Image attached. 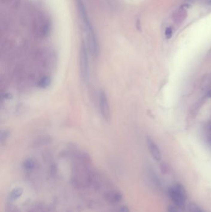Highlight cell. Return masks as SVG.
<instances>
[{"label":"cell","mask_w":211,"mask_h":212,"mask_svg":"<svg viewBox=\"0 0 211 212\" xmlns=\"http://www.w3.org/2000/svg\"><path fill=\"white\" fill-rule=\"evenodd\" d=\"M207 3H208L209 5H211V0H209Z\"/></svg>","instance_id":"17"},{"label":"cell","mask_w":211,"mask_h":212,"mask_svg":"<svg viewBox=\"0 0 211 212\" xmlns=\"http://www.w3.org/2000/svg\"><path fill=\"white\" fill-rule=\"evenodd\" d=\"M172 34H173V31L171 27H167L166 30V32H165V35H166V38L167 39H170L172 37Z\"/></svg>","instance_id":"12"},{"label":"cell","mask_w":211,"mask_h":212,"mask_svg":"<svg viewBox=\"0 0 211 212\" xmlns=\"http://www.w3.org/2000/svg\"><path fill=\"white\" fill-rule=\"evenodd\" d=\"M210 143H211V137H210Z\"/></svg>","instance_id":"19"},{"label":"cell","mask_w":211,"mask_h":212,"mask_svg":"<svg viewBox=\"0 0 211 212\" xmlns=\"http://www.w3.org/2000/svg\"><path fill=\"white\" fill-rule=\"evenodd\" d=\"M35 166V163L32 160H27L24 163V167L26 170H32Z\"/></svg>","instance_id":"11"},{"label":"cell","mask_w":211,"mask_h":212,"mask_svg":"<svg viewBox=\"0 0 211 212\" xmlns=\"http://www.w3.org/2000/svg\"><path fill=\"white\" fill-rule=\"evenodd\" d=\"M140 21L139 19H137V22H136V27H137V29H138V30H140L141 29V24H140Z\"/></svg>","instance_id":"15"},{"label":"cell","mask_w":211,"mask_h":212,"mask_svg":"<svg viewBox=\"0 0 211 212\" xmlns=\"http://www.w3.org/2000/svg\"><path fill=\"white\" fill-rule=\"evenodd\" d=\"M188 212H205L203 209L195 203L191 202L188 205Z\"/></svg>","instance_id":"9"},{"label":"cell","mask_w":211,"mask_h":212,"mask_svg":"<svg viewBox=\"0 0 211 212\" xmlns=\"http://www.w3.org/2000/svg\"><path fill=\"white\" fill-rule=\"evenodd\" d=\"M118 212H130V210L126 206H122L119 208Z\"/></svg>","instance_id":"14"},{"label":"cell","mask_w":211,"mask_h":212,"mask_svg":"<svg viewBox=\"0 0 211 212\" xmlns=\"http://www.w3.org/2000/svg\"><path fill=\"white\" fill-rule=\"evenodd\" d=\"M209 130L211 131V125L209 127Z\"/></svg>","instance_id":"18"},{"label":"cell","mask_w":211,"mask_h":212,"mask_svg":"<svg viewBox=\"0 0 211 212\" xmlns=\"http://www.w3.org/2000/svg\"><path fill=\"white\" fill-rule=\"evenodd\" d=\"M169 193L171 200L178 208H184L187 196L186 190L181 184H176L171 187L169 189Z\"/></svg>","instance_id":"2"},{"label":"cell","mask_w":211,"mask_h":212,"mask_svg":"<svg viewBox=\"0 0 211 212\" xmlns=\"http://www.w3.org/2000/svg\"><path fill=\"white\" fill-rule=\"evenodd\" d=\"M207 95H208V96H209V97H211V91H210L209 92Z\"/></svg>","instance_id":"16"},{"label":"cell","mask_w":211,"mask_h":212,"mask_svg":"<svg viewBox=\"0 0 211 212\" xmlns=\"http://www.w3.org/2000/svg\"><path fill=\"white\" fill-rule=\"evenodd\" d=\"M22 193L23 189L22 188H16L11 191L10 193V197L13 200L17 199L22 196Z\"/></svg>","instance_id":"10"},{"label":"cell","mask_w":211,"mask_h":212,"mask_svg":"<svg viewBox=\"0 0 211 212\" xmlns=\"http://www.w3.org/2000/svg\"><path fill=\"white\" fill-rule=\"evenodd\" d=\"M122 195L120 192L116 190H110L106 192L104 195L105 200L109 204H116L122 199Z\"/></svg>","instance_id":"5"},{"label":"cell","mask_w":211,"mask_h":212,"mask_svg":"<svg viewBox=\"0 0 211 212\" xmlns=\"http://www.w3.org/2000/svg\"><path fill=\"white\" fill-rule=\"evenodd\" d=\"M80 73L82 80L85 82H88L89 78L88 49L84 41L81 43L80 50Z\"/></svg>","instance_id":"3"},{"label":"cell","mask_w":211,"mask_h":212,"mask_svg":"<svg viewBox=\"0 0 211 212\" xmlns=\"http://www.w3.org/2000/svg\"><path fill=\"white\" fill-rule=\"evenodd\" d=\"M51 82V79L49 76H46L42 78L38 82V86L40 88H47Z\"/></svg>","instance_id":"7"},{"label":"cell","mask_w":211,"mask_h":212,"mask_svg":"<svg viewBox=\"0 0 211 212\" xmlns=\"http://www.w3.org/2000/svg\"><path fill=\"white\" fill-rule=\"evenodd\" d=\"M77 6L82 25L84 26L86 32L87 40L86 45L87 49L90 52L92 56L97 57L99 52L98 42L97 35L89 17L86 6L82 0H77Z\"/></svg>","instance_id":"1"},{"label":"cell","mask_w":211,"mask_h":212,"mask_svg":"<svg viewBox=\"0 0 211 212\" xmlns=\"http://www.w3.org/2000/svg\"><path fill=\"white\" fill-rule=\"evenodd\" d=\"M167 212H180L179 208H178L176 205H170L168 207Z\"/></svg>","instance_id":"13"},{"label":"cell","mask_w":211,"mask_h":212,"mask_svg":"<svg viewBox=\"0 0 211 212\" xmlns=\"http://www.w3.org/2000/svg\"><path fill=\"white\" fill-rule=\"evenodd\" d=\"M174 17V21L175 22H181L183 21H184L185 17H186V12L184 10H181L178 11Z\"/></svg>","instance_id":"8"},{"label":"cell","mask_w":211,"mask_h":212,"mask_svg":"<svg viewBox=\"0 0 211 212\" xmlns=\"http://www.w3.org/2000/svg\"><path fill=\"white\" fill-rule=\"evenodd\" d=\"M98 106L101 115L105 121H108L110 116L108 100L105 92L102 90H101L98 94Z\"/></svg>","instance_id":"4"},{"label":"cell","mask_w":211,"mask_h":212,"mask_svg":"<svg viewBox=\"0 0 211 212\" xmlns=\"http://www.w3.org/2000/svg\"><path fill=\"white\" fill-rule=\"evenodd\" d=\"M148 145L152 158L155 161H160L162 158V156L157 145H156L152 140L149 139V138L148 139Z\"/></svg>","instance_id":"6"}]
</instances>
